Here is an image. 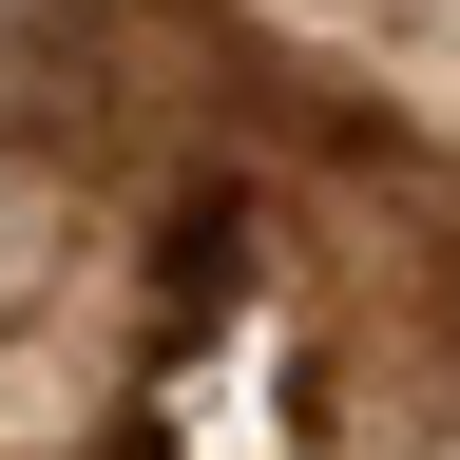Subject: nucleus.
Wrapping results in <instances>:
<instances>
[{
    "instance_id": "f257e3e1",
    "label": "nucleus",
    "mask_w": 460,
    "mask_h": 460,
    "mask_svg": "<svg viewBox=\"0 0 460 460\" xmlns=\"http://www.w3.org/2000/svg\"><path fill=\"white\" fill-rule=\"evenodd\" d=\"M269 96L365 115V135H460V0H230Z\"/></svg>"
}]
</instances>
